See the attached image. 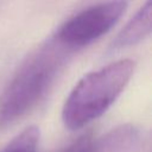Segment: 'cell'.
Wrapping results in <instances>:
<instances>
[{
    "label": "cell",
    "mask_w": 152,
    "mask_h": 152,
    "mask_svg": "<svg viewBox=\"0 0 152 152\" xmlns=\"http://www.w3.org/2000/svg\"><path fill=\"white\" fill-rule=\"evenodd\" d=\"M126 6L125 0H110L84 8L68 19L59 27L55 38L71 51L87 46L116 24Z\"/></svg>",
    "instance_id": "3957f363"
},
{
    "label": "cell",
    "mask_w": 152,
    "mask_h": 152,
    "mask_svg": "<svg viewBox=\"0 0 152 152\" xmlns=\"http://www.w3.org/2000/svg\"><path fill=\"white\" fill-rule=\"evenodd\" d=\"M140 141V131L133 125H121L99 140H95L94 152H132Z\"/></svg>",
    "instance_id": "5b68a950"
},
{
    "label": "cell",
    "mask_w": 152,
    "mask_h": 152,
    "mask_svg": "<svg viewBox=\"0 0 152 152\" xmlns=\"http://www.w3.org/2000/svg\"><path fill=\"white\" fill-rule=\"evenodd\" d=\"M40 131L37 126L26 127L15 135L1 152H38Z\"/></svg>",
    "instance_id": "8992f818"
},
{
    "label": "cell",
    "mask_w": 152,
    "mask_h": 152,
    "mask_svg": "<svg viewBox=\"0 0 152 152\" xmlns=\"http://www.w3.org/2000/svg\"><path fill=\"white\" fill-rule=\"evenodd\" d=\"M133 71V61L120 59L82 77L63 106L65 127L75 131L101 116L122 93Z\"/></svg>",
    "instance_id": "7a4b0ae2"
},
{
    "label": "cell",
    "mask_w": 152,
    "mask_h": 152,
    "mask_svg": "<svg viewBox=\"0 0 152 152\" xmlns=\"http://www.w3.org/2000/svg\"><path fill=\"white\" fill-rule=\"evenodd\" d=\"M95 140L90 134H84L75 140L65 152H94Z\"/></svg>",
    "instance_id": "52a82bcc"
},
{
    "label": "cell",
    "mask_w": 152,
    "mask_h": 152,
    "mask_svg": "<svg viewBox=\"0 0 152 152\" xmlns=\"http://www.w3.org/2000/svg\"><path fill=\"white\" fill-rule=\"evenodd\" d=\"M151 0H146L134 17H132L124 28L116 34L109 45V51H116L132 46L147 37L151 31Z\"/></svg>",
    "instance_id": "277c9868"
},
{
    "label": "cell",
    "mask_w": 152,
    "mask_h": 152,
    "mask_svg": "<svg viewBox=\"0 0 152 152\" xmlns=\"http://www.w3.org/2000/svg\"><path fill=\"white\" fill-rule=\"evenodd\" d=\"M71 52L52 37L25 58L0 95V128L14 124L37 107Z\"/></svg>",
    "instance_id": "6da1fadb"
}]
</instances>
